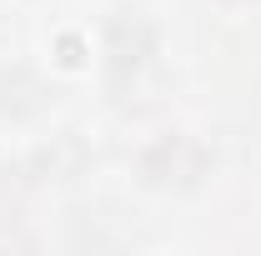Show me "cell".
I'll list each match as a JSON object with an SVG mask.
<instances>
[{"instance_id": "4", "label": "cell", "mask_w": 261, "mask_h": 256, "mask_svg": "<svg viewBox=\"0 0 261 256\" xmlns=\"http://www.w3.org/2000/svg\"><path fill=\"white\" fill-rule=\"evenodd\" d=\"M221 5H261V0H221Z\"/></svg>"}, {"instance_id": "3", "label": "cell", "mask_w": 261, "mask_h": 256, "mask_svg": "<svg viewBox=\"0 0 261 256\" xmlns=\"http://www.w3.org/2000/svg\"><path fill=\"white\" fill-rule=\"evenodd\" d=\"M45 111H50V86L40 81V70L5 65L0 70V121L25 126V121H40Z\"/></svg>"}, {"instance_id": "2", "label": "cell", "mask_w": 261, "mask_h": 256, "mask_svg": "<svg viewBox=\"0 0 261 256\" xmlns=\"http://www.w3.org/2000/svg\"><path fill=\"white\" fill-rule=\"evenodd\" d=\"M151 61H156V25L146 15H136V10H121L106 25V70H111V86H121L126 75H141Z\"/></svg>"}, {"instance_id": "1", "label": "cell", "mask_w": 261, "mask_h": 256, "mask_svg": "<svg viewBox=\"0 0 261 256\" xmlns=\"http://www.w3.org/2000/svg\"><path fill=\"white\" fill-rule=\"evenodd\" d=\"M206 171H211L206 146H201L196 136H181V131L156 136V141L136 156V176H141V186H151V191H191V186H201Z\"/></svg>"}]
</instances>
